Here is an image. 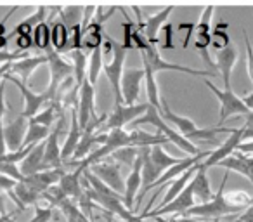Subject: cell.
<instances>
[{"mask_svg":"<svg viewBox=\"0 0 253 222\" xmlns=\"http://www.w3.org/2000/svg\"><path fill=\"white\" fill-rule=\"evenodd\" d=\"M139 125H153V127L158 129L160 134H163L167 139H169V142H172V144H175L177 148L180 149V151L187 153L189 156H196L200 155V148H198L196 144H193L191 141H187L186 137H182V135L179 134V132H175L172 127H170L169 124H167L165 120L162 118V115H160V111L156 108H153V106L148 104V109H146V113L142 115L141 118H137V120L132 124V127H139Z\"/></svg>","mask_w":253,"mask_h":222,"instance_id":"1","label":"cell"},{"mask_svg":"<svg viewBox=\"0 0 253 222\" xmlns=\"http://www.w3.org/2000/svg\"><path fill=\"white\" fill-rule=\"evenodd\" d=\"M227 177H229V170H225L220 186H218V191L213 194V198H211L210 201H207V203L191 207L184 215H187V217H196V219H213V221H218L220 217H227V215H231V214L241 212L239 208L229 205L224 198V187H225V182H227Z\"/></svg>","mask_w":253,"mask_h":222,"instance_id":"2","label":"cell"},{"mask_svg":"<svg viewBox=\"0 0 253 222\" xmlns=\"http://www.w3.org/2000/svg\"><path fill=\"white\" fill-rule=\"evenodd\" d=\"M142 61L148 63V66L153 70V73H158V71H179V73H187L193 75V77H217L218 71H211V70H193V68L187 66H180V64L170 63V61H165L162 56H160L158 49H156L155 44H149L144 50H142Z\"/></svg>","mask_w":253,"mask_h":222,"instance_id":"3","label":"cell"},{"mask_svg":"<svg viewBox=\"0 0 253 222\" xmlns=\"http://www.w3.org/2000/svg\"><path fill=\"white\" fill-rule=\"evenodd\" d=\"M47 64H49V70H50V82L45 92H47V97H49V102L54 104L57 99L59 87L68 78H73V66L68 61H64L61 54L54 52V50L47 52Z\"/></svg>","mask_w":253,"mask_h":222,"instance_id":"4","label":"cell"},{"mask_svg":"<svg viewBox=\"0 0 253 222\" xmlns=\"http://www.w3.org/2000/svg\"><path fill=\"white\" fill-rule=\"evenodd\" d=\"M203 84L207 85V87L217 95L218 101H220V120H218V125H222L227 118L236 117V115L246 117V115L250 113V109L246 108L243 99L238 97V95L232 92V89H224V90H220V89L215 87L210 80H205Z\"/></svg>","mask_w":253,"mask_h":222,"instance_id":"5","label":"cell"},{"mask_svg":"<svg viewBox=\"0 0 253 222\" xmlns=\"http://www.w3.org/2000/svg\"><path fill=\"white\" fill-rule=\"evenodd\" d=\"M125 57H126V50L123 49V45L122 44H116L115 40H113L111 61L102 64V71H104L106 78H108L109 85H111V89H113V94H115V104H123L122 90H120V82H122Z\"/></svg>","mask_w":253,"mask_h":222,"instance_id":"6","label":"cell"},{"mask_svg":"<svg viewBox=\"0 0 253 222\" xmlns=\"http://www.w3.org/2000/svg\"><path fill=\"white\" fill-rule=\"evenodd\" d=\"M77 118L78 124H80V129L85 131L88 124L92 122H101L106 120V117L102 115L97 117L95 113V99H94V85L88 84V80L85 78V82L80 85L78 89V108H77Z\"/></svg>","mask_w":253,"mask_h":222,"instance_id":"7","label":"cell"},{"mask_svg":"<svg viewBox=\"0 0 253 222\" xmlns=\"http://www.w3.org/2000/svg\"><path fill=\"white\" fill-rule=\"evenodd\" d=\"M148 109V102L146 104H115V109L106 117V129L115 131V129H123L126 124H134L137 118H141Z\"/></svg>","mask_w":253,"mask_h":222,"instance_id":"8","label":"cell"},{"mask_svg":"<svg viewBox=\"0 0 253 222\" xmlns=\"http://www.w3.org/2000/svg\"><path fill=\"white\" fill-rule=\"evenodd\" d=\"M5 82H12V84L16 85V87L19 89V92L23 94V97H25V109L21 111V117H25L26 120H30V118H33L37 113L40 111V108H42L45 102H49V97H47V92H42V94H37V92L30 90L28 87L25 85V82H21L18 77H12V75H5L4 78Z\"/></svg>","mask_w":253,"mask_h":222,"instance_id":"9","label":"cell"},{"mask_svg":"<svg viewBox=\"0 0 253 222\" xmlns=\"http://www.w3.org/2000/svg\"><path fill=\"white\" fill-rule=\"evenodd\" d=\"M144 80V70L139 68H128L123 70L122 82H120V90H122L123 104L134 106L141 94V84Z\"/></svg>","mask_w":253,"mask_h":222,"instance_id":"10","label":"cell"},{"mask_svg":"<svg viewBox=\"0 0 253 222\" xmlns=\"http://www.w3.org/2000/svg\"><path fill=\"white\" fill-rule=\"evenodd\" d=\"M90 172L118 194L125 191V180L122 179V167H120V163L99 162L90 167Z\"/></svg>","mask_w":253,"mask_h":222,"instance_id":"11","label":"cell"},{"mask_svg":"<svg viewBox=\"0 0 253 222\" xmlns=\"http://www.w3.org/2000/svg\"><path fill=\"white\" fill-rule=\"evenodd\" d=\"M241 142H243V127L234 129V131L231 132V135L224 141V144L218 146L215 151H210V155L207 156V160H205L203 163H200V167L205 170H208L210 167L218 165L222 160H225L227 156H231L232 153L238 149V146L241 144Z\"/></svg>","mask_w":253,"mask_h":222,"instance_id":"12","label":"cell"},{"mask_svg":"<svg viewBox=\"0 0 253 222\" xmlns=\"http://www.w3.org/2000/svg\"><path fill=\"white\" fill-rule=\"evenodd\" d=\"M160 115H162V118L167 122V124H172L173 127L179 131V134L182 135V137H186L187 141H189V139L193 137L198 131H200V127H198L191 118L173 113L172 109L169 108V104H167L165 99H162V111H160Z\"/></svg>","mask_w":253,"mask_h":222,"instance_id":"13","label":"cell"},{"mask_svg":"<svg viewBox=\"0 0 253 222\" xmlns=\"http://www.w3.org/2000/svg\"><path fill=\"white\" fill-rule=\"evenodd\" d=\"M141 187H142V160L141 155H139L137 160L134 162V165H132V172L126 177L125 191H123V203H125V207L130 212H134V201Z\"/></svg>","mask_w":253,"mask_h":222,"instance_id":"14","label":"cell"},{"mask_svg":"<svg viewBox=\"0 0 253 222\" xmlns=\"http://www.w3.org/2000/svg\"><path fill=\"white\" fill-rule=\"evenodd\" d=\"M26 131H28V120H26L25 117H21V115H19L16 120H12L11 124L2 125L5 146H7V149H11V153L23 148V141H25Z\"/></svg>","mask_w":253,"mask_h":222,"instance_id":"15","label":"cell"},{"mask_svg":"<svg viewBox=\"0 0 253 222\" xmlns=\"http://www.w3.org/2000/svg\"><path fill=\"white\" fill-rule=\"evenodd\" d=\"M63 176H64L63 169H49V170H42L39 174H33L30 177H25L23 182L32 187L33 191H37L39 194H43L49 187L57 186Z\"/></svg>","mask_w":253,"mask_h":222,"instance_id":"16","label":"cell"},{"mask_svg":"<svg viewBox=\"0 0 253 222\" xmlns=\"http://www.w3.org/2000/svg\"><path fill=\"white\" fill-rule=\"evenodd\" d=\"M236 61H238V49H236L232 44L217 52L215 66H217L218 73L222 75L224 89H231V75H232V70H234Z\"/></svg>","mask_w":253,"mask_h":222,"instance_id":"17","label":"cell"},{"mask_svg":"<svg viewBox=\"0 0 253 222\" xmlns=\"http://www.w3.org/2000/svg\"><path fill=\"white\" fill-rule=\"evenodd\" d=\"M173 5H169L163 11H160L158 14L153 16H144L142 14V26H144V35L149 40V44H155L156 45V39H158V32L163 28L165 23H169V16L170 12H173Z\"/></svg>","mask_w":253,"mask_h":222,"instance_id":"18","label":"cell"},{"mask_svg":"<svg viewBox=\"0 0 253 222\" xmlns=\"http://www.w3.org/2000/svg\"><path fill=\"white\" fill-rule=\"evenodd\" d=\"M84 134V131L80 129V124H78L77 118V109H71V124H70V132L66 134V141H64L63 148H61V160L63 163L70 162L75 155V149H77L78 142H80V137Z\"/></svg>","mask_w":253,"mask_h":222,"instance_id":"19","label":"cell"},{"mask_svg":"<svg viewBox=\"0 0 253 222\" xmlns=\"http://www.w3.org/2000/svg\"><path fill=\"white\" fill-rule=\"evenodd\" d=\"M42 64H47V56H26L23 59H18L14 63H11V70H9V75H18L19 80L26 82L30 77L33 75V71L37 70Z\"/></svg>","mask_w":253,"mask_h":222,"instance_id":"20","label":"cell"},{"mask_svg":"<svg viewBox=\"0 0 253 222\" xmlns=\"http://www.w3.org/2000/svg\"><path fill=\"white\" fill-rule=\"evenodd\" d=\"M149 149L151 148H139V155H141V160H142V191H141V194H139V203H141V200L144 198V194L149 191V186H151L153 182H156L158 177L162 176V172L156 169L151 156H149Z\"/></svg>","mask_w":253,"mask_h":222,"instance_id":"21","label":"cell"},{"mask_svg":"<svg viewBox=\"0 0 253 222\" xmlns=\"http://www.w3.org/2000/svg\"><path fill=\"white\" fill-rule=\"evenodd\" d=\"M43 148H45V141L37 144L28 153V156L19 163V172H21L23 177H30L43 170Z\"/></svg>","mask_w":253,"mask_h":222,"instance_id":"22","label":"cell"},{"mask_svg":"<svg viewBox=\"0 0 253 222\" xmlns=\"http://www.w3.org/2000/svg\"><path fill=\"white\" fill-rule=\"evenodd\" d=\"M191 187H193L194 201H198V205L207 203V201H210L211 198H213V193H211V187H210V180H208V176H207V170L201 169V167L193 176V179H191Z\"/></svg>","mask_w":253,"mask_h":222,"instance_id":"23","label":"cell"},{"mask_svg":"<svg viewBox=\"0 0 253 222\" xmlns=\"http://www.w3.org/2000/svg\"><path fill=\"white\" fill-rule=\"evenodd\" d=\"M80 176L82 174L78 172V170H75L73 174H64V176L61 177L59 184H57V186L61 187V191H63L70 200L80 201L82 198L85 196V189L80 182Z\"/></svg>","mask_w":253,"mask_h":222,"instance_id":"24","label":"cell"},{"mask_svg":"<svg viewBox=\"0 0 253 222\" xmlns=\"http://www.w3.org/2000/svg\"><path fill=\"white\" fill-rule=\"evenodd\" d=\"M49 25H50V45H52V50L57 54H64L68 49V42H70V30H68V26L61 19L49 23Z\"/></svg>","mask_w":253,"mask_h":222,"instance_id":"25","label":"cell"},{"mask_svg":"<svg viewBox=\"0 0 253 222\" xmlns=\"http://www.w3.org/2000/svg\"><path fill=\"white\" fill-rule=\"evenodd\" d=\"M144 84H146V94H148V104L156 108L158 111H162V97H160L158 82H156V75L148 66V63H144Z\"/></svg>","mask_w":253,"mask_h":222,"instance_id":"26","label":"cell"},{"mask_svg":"<svg viewBox=\"0 0 253 222\" xmlns=\"http://www.w3.org/2000/svg\"><path fill=\"white\" fill-rule=\"evenodd\" d=\"M70 57H71V66H73V80H75V84H77V87L80 89V85L84 84L85 78H87L88 59L82 49L70 52Z\"/></svg>","mask_w":253,"mask_h":222,"instance_id":"27","label":"cell"},{"mask_svg":"<svg viewBox=\"0 0 253 222\" xmlns=\"http://www.w3.org/2000/svg\"><path fill=\"white\" fill-rule=\"evenodd\" d=\"M45 12H47V7H39L35 12H33L32 16H28L26 19H23L21 23H19L18 26H16V30L12 32V37L16 35H32L33 28L35 26H39L40 23H45Z\"/></svg>","mask_w":253,"mask_h":222,"instance_id":"28","label":"cell"},{"mask_svg":"<svg viewBox=\"0 0 253 222\" xmlns=\"http://www.w3.org/2000/svg\"><path fill=\"white\" fill-rule=\"evenodd\" d=\"M32 42L33 47H37L39 50H52V45H50V25L49 23H40L39 26H35L32 32Z\"/></svg>","mask_w":253,"mask_h":222,"instance_id":"29","label":"cell"},{"mask_svg":"<svg viewBox=\"0 0 253 222\" xmlns=\"http://www.w3.org/2000/svg\"><path fill=\"white\" fill-rule=\"evenodd\" d=\"M50 134V129L47 127H42V125H37V124H32L28 120V131H26V135H25V141H23V148L26 146H37L40 142H43Z\"/></svg>","mask_w":253,"mask_h":222,"instance_id":"30","label":"cell"},{"mask_svg":"<svg viewBox=\"0 0 253 222\" xmlns=\"http://www.w3.org/2000/svg\"><path fill=\"white\" fill-rule=\"evenodd\" d=\"M149 156H151L153 163L156 165V169L160 170V172H165L167 169H170L172 165H175V163H179L180 160L173 158V156L167 155V151L162 148V146H153L151 149H149Z\"/></svg>","mask_w":253,"mask_h":222,"instance_id":"31","label":"cell"},{"mask_svg":"<svg viewBox=\"0 0 253 222\" xmlns=\"http://www.w3.org/2000/svg\"><path fill=\"white\" fill-rule=\"evenodd\" d=\"M102 64H104L102 50L95 49L94 52H90V59H88V66H87V80L90 85L97 84L99 75H101V71H102Z\"/></svg>","mask_w":253,"mask_h":222,"instance_id":"32","label":"cell"},{"mask_svg":"<svg viewBox=\"0 0 253 222\" xmlns=\"http://www.w3.org/2000/svg\"><path fill=\"white\" fill-rule=\"evenodd\" d=\"M61 111H63V108H57L56 104H50V106H47L43 111H39L35 117L30 118V122H32V124H37V125H42V127L50 129L54 125V122L57 120V117H59Z\"/></svg>","mask_w":253,"mask_h":222,"instance_id":"33","label":"cell"},{"mask_svg":"<svg viewBox=\"0 0 253 222\" xmlns=\"http://www.w3.org/2000/svg\"><path fill=\"white\" fill-rule=\"evenodd\" d=\"M137 156H139V148H135V146H126V148H122L113 153L111 158L116 160V163H120V165L132 167L135 160H137Z\"/></svg>","mask_w":253,"mask_h":222,"instance_id":"34","label":"cell"},{"mask_svg":"<svg viewBox=\"0 0 253 222\" xmlns=\"http://www.w3.org/2000/svg\"><path fill=\"white\" fill-rule=\"evenodd\" d=\"M84 11V7H59V19L68 26V30L73 28V26L80 25L78 19L82 18L80 12Z\"/></svg>","mask_w":253,"mask_h":222,"instance_id":"35","label":"cell"},{"mask_svg":"<svg viewBox=\"0 0 253 222\" xmlns=\"http://www.w3.org/2000/svg\"><path fill=\"white\" fill-rule=\"evenodd\" d=\"M224 198H225V201H227L229 205L239 208V210H243V208L248 207V205L252 203V198H250L248 193H245V191H232V193H224Z\"/></svg>","mask_w":253,"mask_h":222,"instance_id":"36","label":"cell"},{"mask_svg":"<svg viewBox=\"0 0 253 222\" xmlns=\"http://www.w3.org/2000/svg\"><path fill=\"white\" fill-rule=\"evenodd\" d=\"M211 12H213V5L205 7L201 19L196 23V30L194 32L200 33V35H211Z\"/></svg>","mask_w":253,"mask_h":222,"instance_id":"37","label":"cell"},{"mask_svg":"<svg viewBox=\"0 0 253 222\" xmlns=\"http://www.w3.org/2000/svg\"><path fill=\"white\" fill-rule=\"evenodd\" d=\"M213 49L222 50L225 49V47L231 45V37L227 35V32L225 30H211V44H210Z\"/></svg>","mask_w":253,"mask_h":222,"instance_id":"38","label":"cell"},{"mask_svg":"<svg viewBox=\"0 0 253 222\" xmlns=\"http://www.w3.org/2000/svg\"><path fill=\"white\" fill-rule=\"evenodd\" d=\"M0 176L9 177V179L16 180V182H21V180L25 179V177L21 176V172H19V167L16 165V163L2 162V160H0Z\"/></svg>","mask_w":253,"mask_h":222,"instance_id":"39","label":"cell"},{"mask_svg":"<svg viewBox=\"0 0 253 222\" xmlns=\"http://www.w3.org/2000/svg\"><path fill=\"white\" fill-rule=\"evenodd\" d=\"M52 219V207L47 205V207H40V205H35V215L30 222H50Z\"/></svg>","mask_w":253,"mask_h":222,"instance_id":"40","label":"cell"},{"mask_svg":"<svg viewBox=\"0 0 253 222\" xmlns=\"http://www.w3.org/2000/svg\"><path fill=\"white\" fill-rule=\"evenodd\" d=\"M243 37H245V44H246V70H248V77L253 84V45L250 42L246 30H243Z\"/></svg>","mask_w":253,"mask_h":222,"instance_id":"41","label":"cell"},{"mask_svg":"<svg viewBox=\"0 0 253 222\" xmlns=\"http://www.w3.org/2000/svg\"><path fill=\"white\" fill-rule=\"evenodd\" d=\"M16 50L18 52H28L30 49L33 47V42H32V35H16Z\"/></svg>","mask_w":253,"mask_h":222,"instance_id":"42","label":"cell"},{"mask_svg":"<svg viewBox=\"0 0 253 222\" xmlns=\"http://www.w3.org/2000/svg\"><path fill=\"white\" fill-rule=\"evenodd\" d=\"M177 30H179V32H186V39L182 40V47L187 49V45H189V42H191V37H193L194 30H196V23H180Z\"/></svg>","mask_w":253,"mask_h":222,"instance_id":"43","label":"cell"},{"mask_svg":"<svg viewBox=\"0 0 253 222\" xmlns=\"http://www.w3.org/2000/svg\"><path fill=\"white\" fill-rule=\"evenodd\" d=\"M243 141H253V113L252 111L245 117V125H243Z\"/></svg>","mask_w":253,"mask_h":222,"instance_id":"44","label":"cell"},{"mask_svg":"<svg viewBox=\"0 0 253 222\" xmlns=\"http://www.w3.org/2000/svg\"><path fill=\"white\" fill-rule=\"evenodd\" d=\"M163 33H165V44H163V49H173V42H172V39H173V26H172V23H165L163 25Z\"/></svg>","mask_w":253,"mask_h":222,"instance_id":"45","label":"cell"},{"mask_svg":"<svg viewBox=\"0 0 253 222\" xmlns=\"http://www.w3.org/2000/svg\"><path fill=\"white\" fill-rule=\"evenodd\" d=\"M155 222H203L201 219L196 217H187V215H180V217H170V219H163V217H153Z\"/></svg>","mask_w":253,"mask_h":222,"instance_id":"46","label":"cell"},{"mask_svg":"<svg viewBox=\"0 0 253 222\" xmlns=\"http://www.w3.org/2000/svg\"><path fill=\"white\" fill-rule=\"evenodd\" d=\"M16 184H18L16 180L9 179V177H5V176H0V193H2V194L9 193V191L14 189Z\"/></svg>","mask_w":253,"mask_h":222,"instance_id":"47","label":"cell"},{"mask_svg":"<svg viewBox=\"0 0 253 222\" xmlns=\"http://www.w3.org/2000/svg\"><path fill=\"white\" fill-rule=\"evenodd\" d=\"M4 94H5V80H2L0 82V125H2V118H4V115H5Z\"/></svg>","mask_w":253,"mask_h":222,"instance_id":"48","label":"cell"},{"mask_svg":"<svg viewBox=\"0 0 253 222\" xmlns=\"http://www.w3.org/2000/svg\"><path fill=\"white\" fill-rule=\"evenodd\" d=\"M234 222H253V200H252V203L248 205V208L245 210V214L239 215Z\"/></svg>","mask_w":253,"mask_h":222,"instance_id":"49","label":"cell"},{"mask_svg":"<svg viewBox=\"0 0 253 222\" xmlns=\"http://www.w3.org/2000/svg\"><path fill=\"white\" fill-rule=\"evenodd\" d=\"M238 149H239V151H241V153H245V155L253 156V141L241 142V144L238 146Z\"/></svg>","mask_w":253,"mask_h":222,"instance_id":"50","label":"cell"},{"mask_svg":"<svg viewBox=\"0 0 253 222\" xmlns=\"http://www.w3.org/2000/svg\"><path fill=\"white\" fill-rule=\"evenodd\" d=\"M16 9H18V7H12L11 11H9L7 14H5V18L2 19V21H0V39H2V37H5V23H7V19L11 18V14L16 11Z\"/></svg>","mask_w":253,"mask_h":222,"instance_id":"51","label":"cell"},{"mask_svg":"<svg viewBox=\"0 0 253 222\" xmlns=\"http://www.w3.org/2000/svg\"><path fill=\"white\" fill-rule=\"evenodd\" d=\"M7 155V146H5L4 132H2V125H0V158Z\"/></svg>","mask_w":253,"mask_h":222,"instance_id":"52","label":"cell"},{"mask_svg":"<svg viewBox=\"0 0 253 222\" xmlns=\"http://www.w3.org/2000/svg\"><path fill=\"white\" fill-rule=\"evenodd\" d=\"M243 102H245L246 108H248L250 111L253 113V92H252V94H248V95H245V97H243Z\"/></svg>","mask_w":253,"mask_h":222,"instance_id":"53","label":"cell"},{"mask_svg":"<svg viewBox=\"0 0 253 222\" xmlns=\"http://www.w3.org/2000/svg\"><path fill=\"white\" fill-rule=\"evenodd\" d=\"M0 217H7L5 214V196L0 193Z\"/></svg>","mask_w":253,"mask_h":222,"instance_id":"54","label":"cell"},{"mask_svg":"<svg viewBox=\"0 0 253 222\" xmlns=\"http://www.w3.org/2000/svg\"><path fill=\"white\" fill-rule=\"evenodd\" d=\"M9 70H11V64H2V66H0V82L4 80L5 75L9 73Z\"/></svg>","mask_w":253,"mask_h":222,"instance_id":"55","label":"cell"},{"mask_svg":"<svg viewBox=\"0 0 253 222\" xmlns=\"http://www.w3.org/2000/svg\"><path fill=\"white\" fill-rule=\"evenodd\" d=\"M227 28H229V23H218L217 26H215V30H225V32H227Z\"/></svg>","mask_w":253,"mask_h":222,"instance_id":"56","label":"cell"},{"mask_svg":"<svg viewBox=\"0 0 253 222\" xmlns=\"http://www.w3.org/2000/svg\"><path fill=\"white\" fill-rule=\"evenodd\" d=\"M9 217H0V222H7Z\"/></svg>","mask_w":253,"mask_h":222,"instance_id":"57","label":"cell"},{"mask_svg":"<svg viewBox=\"0 0 253 222\" xmlns=\"http://www.w3.org/2000/svg\"><path fill=\"white\" fill-rule=\"evenodd\" d=\"M126 222H130V221H126Z\"/></svg>","mask_w":253,"mask_h":222,"instance_id":"58","label":"cell"}]
</instances>
